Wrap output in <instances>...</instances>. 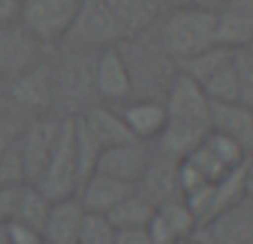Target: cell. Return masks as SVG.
<instances>
[{
	"instance_id": "obj_1",
	"label": "cell",
	"mask_w": 253,
	"mask_h": 244,
	"mask_svg": "<svg viewBox=\"0 0 253 244\" xmlns=\"http://www.w3.org/2000/svg\"><path fill=\"white\" fill-rule=\"evenodd\" d=\"M162 102L167 124L153 142V149L173 160H182L211 131V100L191 78L175 71Z\"/></svg>"
},
{
	"instance_id": "obj_2",
	"label": "cell",
	"mask_w": 253,
	"mask_h": 244,
	"mask_svg": "<svg viewBox=\"0 0 253 244\" xmlns=\"http://www.w3.org/2000/svg\"><path fill=\"white\" fill-rule=\"evenodd\" d=\"M96 56L98 51L83 47H53V114L58 118H76L98 102Z\"/></svg>"
},
{
	"instance_id": "obj_3",
	"label": "cell",
	"mask_w": 253,
	"mask_h": 244,
	"mask_svg": "<svg viewBox=\"0 0 253 244\" xmlns=\"http://www.w3.org/2000/svg\"><path fill=\"white\" fill-rule=\"evenodd\" d=\"M215 11L202 4L175 7L158 29V44L171 62H182L213 49Z\"/></svg>"
},
{
	"instance_id": "obj_4",
	"label": "cell",
	"mask_w": 253,
	"mask_h": 244,
	"mask_svg": "<svg viewBox=\"0 0 253 244\" xmlns=\"http://www.w3.org/2000/svg\"><path fill=\"white\" fill-rule=\"evenodd\" d=\"M126 40H131V36L102 0H83L60 44L102 51L109 47H120Z\"/></svg>"
},
{
	"instance_id": "obj_5",
	"label": "cell",
	"mask_w": 253,
	"mask_h": 244,
	"mask_svg": "<svg viewBox=\"0 0 253 244\" xmlns=\"http://www.w3.org/2000/svg\"><path fill=\"white\" fill-rule=\"evenodd\" d=\"M53 49L38 62L7 84L4 107L20 118H38L53 114ZM56 116V114H53Z\"/></svg>"
},
{
	"instance_id": "obj_6",
	"label": "cell",
	"mask_w": 253,
	"mask_h": 244,
	"mask_svg": "<svg viewBox=\"0 0 253 244\" xmlns=\"http://www.w3.org/2000/svg\"><path fill=\"white\" fill-rule=\"evenodd\" d=\"M31 184H36L40 193L51 202L74 198L78 193L80 178L74 151V118H62L51 156H49L44 169L40 171V175Z\"/></svg>"
},
{
	"instance_id": "obj_7",
	"label": "cell",
	"mask_w": 253,
	"mask_h": 244,
	"mask_svg": "<svg viewBox=\"0 0 253 244\" xmlns=\"http://www.w3.org/2000/svg\"><path fill=\"white\" fill-rule=\"evenodd\" d=\"M178 71L191 78L211 102L238 100L233 51L213 47L196 58L178 62Z\"/></svg>"
},
{
	"instance_id": "obj_8",
	"label": "cell",
	"mask_w": 253,
	"mask_h": 244,
	"mask_svg": "<svg viewBox=\"0 0 253 244\" xmlns=\"http://www.w3.org/2000/svg\"><path fill=\"white\" fill-rule=\"evenodd\" d=\"M83 0H22L20 22L44 44L53 49L62 42Z\"/></svg>"
},
{
	"instance_id": "obj_9",
	"label": "cell",
	"mask_w": 253,
	"mask_h": 244,
	"mask_svg": "<svg viewBox=\"0 0 253 244\" xmlns=\"http://www.w3.org/2000/svg\"><path fill=\"white\" fill-rule=\"evenodd\" d=\"M49 51L51 49L44 47L20 20L0 27V76L7 84L36 67Z\"/></svg>"
},
{
	"instance_id": "obj_10",
	"label": "cell",
	"mask_w": 253,
	"mask_h": 244,
	"mask_svg": "<svg viewBox=\"0 0 253 244\" xmlns=\"http://www.w3.org/2000/svg\"><path fill=\"white\" fill-rule=\"evenodd\" d=\"M60 122L62 118L53 114L25 120L20 135H18V151H20L22 164H25L27 182H34L40 175V171L44 169L53 151V144L58 140Z\"/></svg>"
},
{
	"instance_id": "obj_11",
	"label": "cell",
	"mask_w": 253,
	"mask_h": 244,
	"mask_svg": "<svg viewBox=\"0 0 253 244\" xmlns=\"http://www.w3.org/2000/svg\"><path fill=\"white\" fill-rule=\"evenodd\" d=\"M96 96L98 102H125L133 96V78L129 71V62L125 60V53L120 47H109L98 51L96 56Z\"/></svg>"
},
{
	"instance_id": "obj_12",
	"label": "cell",
	"mask_w": 253,
	"mask_h": 244,
	"mask_svg": "<svg viewBox=\"0 0 253 244\" xmlns=\"http://www.w3.org/2000/svg\"><path fill=\"white\" fill-rule=\"evenodd\" d=\"M151 153H153L151 144L140 142V140L102 149L100 158H98L96 173L109 175V178L118 180V182L135 187V182L140 180V175L144 173L149 160H151Z\"/></svg>"
},
{
	"instance_id": "obj_13",
	"label": "cell",
	"mask_w": 253,
	"mask_h": 244,
	"mask_svg": "<svg viewBox=\"0 0 253 244\" xmlns=\"http://www.w3.org/2000/svg\"><path fill=\"white\" fill-rule=\"evenodd\" d=\"M209 244H253V200L242 198L200 227Z\"/></svg>"
},
{
	"instance_id": "obj_14",
	"label": "cell",
	"mask_w": 253,
	"mask_h": 244,
	"mask_svg": "<svg viewBox=\"0 0 253 244\" xmlns=\"http://www.w3.org/2000/svg\"><path fill=\"white\" fill-rule=\"evenodd\" d=\"M153 147V144H151ZM178 164L180 160H173L169 156H162L153 149L151 160H149L144 173L140 175V180L135 182V191L142 198H147L153 206L162 204L169 200H178L180 187H178Z\"/></svg>"
},
{
	"instance_id": "obj_15",
	"label": "cell",
	"mask_w": 253,
	"mask_h": 244,
	"mask_svg": "<svg viewBox=\"0 0 253 244\" xmlns=\"http://www.w3.org/2000/svg\"><path fill=\"white\" fill-rule=\"evenodd\" d=\"M126 129L140 142L153 144L167 124V109L160 98H138L126 102L120 111Z\"/></svg>"
},
{
	"instance_id": "obj_16",
	"label": "cell",
	"mask_w": 253,
	"mask_h": 244,
	"mask_svg": "<svg viewBox=\"0 0 253 244\" xmlns=\"http://www.w3.org/2000/svg\"><path fill=\"white\" fill-rule=\"evenodd\" d=\"M211 131L236 140L247 153H251L253 109L238 100L211 102Z\"/></svg>"
},
{
	"instance_id": "obj_17",
	"label": "cell",
	"mask_w": 253,
	"mask_h": 244,
	"mask_svg": "<svg viewBox=\"0 0 253 244\" xmlns=\"http://www.w3.org/2000/svg\"><path fill=\"white\" fill-rule=\"evenodd\" d=\"M83 218L84 209L76 196L51 202L42 227V240L47 244H78Z\"/></svg>"
},
{
	"instance_id": "obj_18",
	"label": "cell",
	"mask_w": 253,
	"mask_h": 244,
	"mask_svg": "<svg viewBox=\"0 0 253 244\" xmlns=\"http://www.w3.org/2000/svg\"><path fill=\"white\" fill-rule=\"evenodd\" d=\"M83 120V124L87 126V131L93 135L100 149H109L116 147V144H125V142H133V135L126 129L120 111L111 109L105 102H96L89 109H84L83 114L78 116Z\"/></svg>"
},
{
	"instance_id": "obj_19",
	"label": "cell",
	"mask_w": 253,
	"mask_h": 244,
	"mask_svg": "<svg viewBox=\"0 0 253 244\" xmlns=\"http://www.w3.org/2000/svg\"><path fill=\"white\" fill-rule=\"evenodd\" d=\"M131 191H133V187H129V184L118 182V180L109 178V175L93 173L91 178H87L83 182L76 198H78V202L83 204V209L87 213L107 215Z\"/></svg>"
},
{
	"instance_id": "obj_20",
	"label": "cell",
	"mask_w": 253,
	"mask_h": 244,
	"mask_svg": "<svg viewBox=\"0 0 253 244\" xmlns=\"http://www.w3.org/2000/svg\"><path fill=\"white\" fill-rule=\"evenodd\" d=\"M253 38V20L238 9L224 4L220 11H215L213 25V47L220 49H245Z\"/></svg>"
},
{
	"instance_id": "obj_21",
	"label": "cell",
	"mask_w": 253,
	"mask_h": 244,
	"mask_svg": "<svg viewBox=\"0 0 253 244\" xmlns=\"http://www.w3.org/2000/svg\"><path fill=\"white\" fill-rule=\"evenodd\" d=\"M102 2L118 18V22L125 27L131 38L151 29V25L160 13L153 0H102Z\"/></svg>"
},
{
	"instance_id": "obj_22",
	"label": "cell",
	"mask_w": 253,
	"mask_h": 244,
	"mask_svg": "<svg viewBox=\"0 0 253 244\" xmlns=\"http://www.w3.org/2000/svg\"><path fill=\"white\" fill-rule=\"evenodd\" d=\"M49 206H51V200L40 193V189L36 184L27 182L22 187H18L16 193V206H13V222L27 224V227L36 229V231L42 233L44 220H47Z\"/></svg>"
},
{
	"instance_id": "obj_23",
	"label": "cell",
	"mask_w": 253,
	"mask_h": 244,
	"mask_svg": "<svg viewBox=\"0 0 253 244\" xmlns=\"http://www.w3.org/2000/svg\"><path fill=\"white\" fill-rule=\"evenodd\" d=\"M153 211H156V206L133 189L129 196L123 198V200L107 213V220L111 222V227H114L116 231L144 229L149 224V220H151Z\"/></svg>"
},
{
	"instance_id": "obj_24",
	"label": "cell",
	"mask_w": 253,
	"mask_h": 244,
	"mask_svg": "<svg viewBox=\"0 0 253 244\" xmlns=\"http://www.w3.org/2000/svg\"><path fill=\"white\" fill-rule=\"evenodd\" d=\"M74 151H76V164H78L80 187H83L84 180L96 173L98 158H100L102 149L93 140V135L87 131V126L83 124V120L78 116L74 118Z\"/></svg>"
},
{
	"instance_id": "obj_25",
	"label": "cell",
	"mask_w": 253,
	"mask_h": 244,
	"mask_svg": "<svg viewBox=\"0 0 253 244\" xmlns=\"http://www.w3.org/2000/svg\"><path fill=\"white\" fill-rule=\"evenodd\" d=\"M202 147L220 162L227 171H233L236 166H240L242 162L249 158V153L236 142V140L227 138L222 133H215V131H209L207 138L202 140Z\"/></svg>"
},
{
	"instance_id": "obj_26",
	"label": "cell",
	"mask_w": 253,
	"mask_h": 244,
	"mask_svg": "<svg viewBox=\"0 0 253 244\" xmlns=\"http://www.w3.org/2000/svg\"><path fill=\"white\" fill-rule=\"evenodd\" d=\"M156 213L160 215V218L165 220V222L169 224V227L173 229V231L178 233L180 238H182V240H187V238L198 229L196 218H193V213L189 211V206L184 204L182 198L158 204L156 206Z\"/></svg>"
},
{
	"instance_id": "obj_27",
	"label": "cell",
	"mask_w": 253,
	"mask_h": 244,
	"mask_svg": "<svg viewBox=\"0 0 253 244\" xmlns=\"http://www.w3.org/2000/svg\"><path fill=\"white\" fill-rule=\"evenodd\" d=\"M233 67H236L238 102L253 109V53L249 49L233 51Z\"/></svg>"
},
{
	"instance_id": "obj_28",
	"label": "cell",
	"mask_w": 253,
	"mask_h": 244,
	"mask_svg": "<svg viewBox=\"0 0 253 244\" xmlns=\"http://www.w3.org/2000/svg\"><path fill=\"white\" fill-rule=\"evenodd\" d=\"M116 236V229L107 220V215L87 213L84 211L83 224H80L78 244H111Z\"/></svg>"
},
{
	"instance_id": "obj_29",
	"label": "cell",
	"mask_w": 253,
	"mask_h": 244,
	"mask_svg": "<svg viewBox=\"0 0 253 244\" xmlns=\"http://www.w3.org/2000/svg\"><path fill=\"white\" fill-rule=\"evenodd\" d=\"M22 184H27V173L16 140L0 158V189H16Z\"/></svg>"
},
{
	"instance_id": "obj_30",
	"label": "cell",
	"mask_w": 253,
	"mask_h": 244,
	"mask_svg": "<svg viewBox=\"0 0 253 244\" xmlns=\"http://www.w3.org/2000/svg\"><path fill=\"white\" fill-rule=\"evenodd\" d=\"M22 124H25V118L11 114V111L4 109L2 114H0V158H2V153L18 140V135H20V131H22Z\"/></svg>"
},
{
	"instance_id": "obj_31",
	"label": "cell",
	"mask_w": 253,
	"mask_h": 244,
	"mask_svg": "<svg viewBox=\"0 0 253 244\" xmlns=\"http://www.w3.org/2000/svg\"><path fill=\"white\" fill-rule=\"evenodd\" d=\"M7 238L9 244H42V233L36 231V229L27 227L20 222H7Z\"/></svg>"
},
{
	"instance_id": "obj_32",
	"label": "cell",
	"mask_w": 253,
	"mask_h": 244,
	"mask_svg": "<svg viewBox=\"0 0 253 244\" xmlns=\"http://www.w3.org/2000/svg\"><path fill=\"white\" fill-rule=\"evenodd\" d=\"M16 189H0V224L11 222L13 218V206H16Z\"/></svg>"
},
{
	"instance_id": "obj_33",
	"label": "cell",
	"mask_w": 253,
	"mask_h": 244,
	"mask_svg": "<svg viewBox=\"0 0 253 244\" xmlns=\"http://www.w3.org/2000/svg\"><path fill=\"white\" fill-rule=\"evenodd\" d=\"M111 244H151L144 229H126V231H116Z\"/></svg>"
},
{
	"instance_id": "obj_34",
	"label": "cell",
	"mask_w": 253,
	"mask_h": 244,
	"mask_svg": "<svg viewBox=\"0 0 253 244\" xmlns=\"http://www.w3.org/2000/svg\"><path fill=\"white\" fill-rule=\"evenodd\" d=\"M20 20V2L18 0H0V27L13 25Z\"/></svg>"
},
{
	"instance_id": "obj_35",
	"label": "cell",
	"mask_w": 253,
	"mask_h": 244,
	"mask_svg": "<svg viewBox=\"0 0 253 244\" xmlns=\"http://www.w3.org/2000/svg\"><path fill=\"white\" fill-rule=\"evenodd\" d=\"M242 184H245V198L253 200V156L245 160V171H242Z\"/></svg>"
},
{
	"instance_id": "obj_36",
	"label": "cell",
	"mask_w": 253,
	"mask_h": 244,
	"mask_svg": "<svg viewBox=\"0 0 253 244\" xmlns=\"http://www.w3.org/2000/svg\"><path fill=\"white\" fill-rule=\"evenodd\" d=\"M224 2H227V7L238 9V11H242L253 20V0H224Z\"/></svg>"
},
{
	"instance_id": "obj_37",
	"label": "cell",
	"mask_w": 253,
	"mask_h": 244,
	"mask_svg": "<svg viewBox=\"0 0 253 244\" xmlns=\"http://www.w3.org/2000/svg\"><path fill=\"white\" fill-rule=\"evenodd\" d=\"M180 244H209V242H207V240H205V236H202L200 227H198V229H196V231H193V233H191V236H189V238H187V240H182V242H180Z\"/></svg>"
},
{
	"instance_id": "obj_38",
	"label": "cell",
	"mask_w": 253,
	"mask_h": 244,
	"mask_svg": "<svg viewBox=\"0 0 253 244\" xmlns=\"http://www.w3.org/2000/svg\"><path fill=\"white\" fill-rule=\"evenodd\" d=\"M202 0H173L175 7H193V4H200Z\"/></svg>"
},
{
	"instance_id": "obj_39",
	"label": "cell",
	"mask_w": 253,
	"mask_h": 244,
	"mask_svg": "<svg viewBox=\"0 0 253 244\" xmlns=\"http://www.w3.org/2000/svg\"><path fill=\"white\" fill-rule=\"evenodd\" d=\"M0 244H9V238H7V224H0Z\"/></svg>"
},
{
	"instance_id": "obj_40",
	"label": "cell",
	"mask_w": 253,
	"mask_h": 244,
	"mask_svg": "<svg viewBox=\"0 0 253 244\" xmlns=\"http://www.w3.org/2000/svg\"><path fill=\"white\" fill-rule=\"evenodd\" d=\"M153 2H156V4H158V9H160V11H162V9H165V7H169V4H173V0H153Z\"/></svg>"
},
{
	"instance_id": "obj_41",
	"label": "cell",
	"mask_w": 253,
	"mask_h": 244,
	"mask_svg": "<svg viewBox=\"0 0 253 244\" xmlns=\"http://www.w3.org/2000/svg\"><path fill=\"white\" fill-rule=\"evenodd\" d=\"M4 91H7V82H4V78L0 76V100L4 102Z\"/></svg>"
},
{
	"instance_id": "obj_42",
	"label": "cell",
	"mask_w": 253,
	"mask_h": 244,
	"mask_svg": "<svg viewBox=\"0 0 253 244\" xmlns=\"http://www.w3.org/2000/svg\"><path fill=\"white\" fill-rule=\"evenodd\" d=\"M245 49H249V51L253 53V38H251V42H249V44H247V47H245Z\"/></svg>"
},
{
	"instance_id": "obj_43",
	"label": "cell",
	"mask_w": 253,
	"mask_h": 244,
	"mask_svg": "<svg viewBox=\"0 0 253 244\" xmlns=\"http://www.w3.org/2000/svg\"><path fill=\"white\" fill-rule=\"evenodd\" d=\"M4 109H7V107H4V102H2V100H0V114H2V111H4Z\"/></svg>"
},
{
	"instance_id": "obj_44",
	"label": "cell",
	"mask_w": 253,
	"mask_h": 244,
	"mask_svg": "<svg viewBox=\"0 0 253 244\" xmlns=\"http://www.w3.org/2000/svg\"><path fill=\"white\" fill-rule=\"evenodd\" d=\"M249 156H253V142H251V153H249Z\"/></svg>"
},
{
	"instance_id": "obj_45",
	"label": "cell",
	"mask_w": 253,
	"mask_h": 244,
	"mask_svg": "<svg viewBox=\"0 0 253 244\" xmlns=\"http://www.w3.org/2000/svg\"><path fill=\"white\" fill-rule=\"evenodd\" d=\"M18 2H20V4H22V0H18Z\"/></svg>"
},
{
	"instance_id": "obj_46",
	"label": "cell",
	"mask_w": 253,
	"mask_h": 244,
	"mask_svg": "<svg viewBox=\"0 0 253 244\" xmlns=\"http://www.w3.org/2000/svg\"><path fill=\"white\" fill-rule=\"evenodd\" d=\"M42 244H47V242H42Z\"/></svg>"
}]
</instances>
